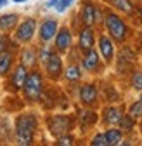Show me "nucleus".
Returning a JSON list of instances; mask_svg holds the SVG:
<instances>
[{"label": "nucleus", "instance_id": "nucleus-13", "mask_svg": "<svg viewBox=\"0 0 142 146\" xmlns=\"http://www.w3.org/2000/svg\"><path fill=\"white\" fill-rule=\"evenodd\" d=\"M26 77H28L26 66H24V64H19V66L12 71V85H14V89H21V87L24 85Z\"/></svg>", "mask_w": 142, "mask_h": 146}, {"label": "nucleus", "instance_id": "nucleus-8", "mask_svg": "<svg viewBox=\"0 0 142 146\" xmlns=\"http://www.w3.org/2000/svg\"><path fill=\"white\" fill-rule=\"evenodd\" d=\"M80 16H82V21H83L87 26H92V25L99 19V11H97L90 2H85L83 7H82Z\"/></svg>", "mask_w": 142, "mask_h": 146}, {"label": "nucleus", "instance_id": "nucleus-4", "mask_svg": "<svg viewBox=\"0 0 142 146\" xmlns=\"http://www.w3.org/2000/svg\"><path fill=\"white\" fill-rule=\"evenodd\" d=\"M49 129L54 136H62L71 129V120L69 117H62V115H56L49 118Z\"/></svg>", "mask_w": 142, "mask_h": 146}, {"label": "nucleus", "instance_id": "nucleus-9", "mask_svg": "<svg viewBox=\"0 0 142 146\" xmlns=\"http://www.w3.org/2000/svg\"><path fill=\"white\" fill-rule=\"evenodd\" d=\"M56 47L61 52H66L71 47V31L68 28H61L56 33Z\"/></svg>", "mask_w": 142, "mask_h": 146}, {"label": "nucleus", "instance_id": "nucleus-20", "mask_svg": "<svg viewBox=\"0 0 142 146\" xmlns=\"http://www.w3.org/2000/svg\"><path fill=\"white\" fill-rule=\"evenodd\" d=\"M21 56H23V64H24L26 68L33 66V64H35V61H37V54H35V50H31V49L23 50Z\"/></svg>", "mask_w": 142, "mask_h": 146}, {"label": "nucleus", "instance_id": "nucleus-16", "mask_svg": "<svg viewBox=\"0 0 142 146\" xmlns=\"http://www.w3.org/2000/svg\"><path fill=\"white\" fill-rule=\"evenodd\" d=\"M121 110L120 108H108L104 111V122L106 123H109V125H116L121 118Z\"/></svg>", "mask_w": 142, "mask_h": 146}, {"label": "nucleus", "instance_id": "nucleus-10", "mask_svg": "<svg viewBox=\"0 0 142 146\" xmlns=\"http://www.w3.org/2000/svg\"><path fill=\"white\" fill-rule=\"evenodd\" d=\"M99 50L102 54V58L106 63H111L113 58H114V47H113V42L108 38V36H101L99 38Z\"/></svg>", "mask_w": 142, "mask_h": 146}, {"label": "nucleus", "instance_id": "nucleus-31", "mask_svg": "<svg viewBox=\"0 0 142 146\" xmlns=\"http://www.w3.org/2000/svg\"><path fill=\"white\" fill-rule=\"evenodd\" d=\"M57 2H59V0H49V2H47V7H56Z\"/></svg>", "mask_w": 142, "mask_h": 146}, {"label": "nucleus", "instance_id": "nucleus-2", "mask_svg": "<svg viewBox=\"0 0 142 146\" xmlns=\"http://www.w3.org/2000/svg\"><path fill=\"white\" fill-rule=\"evenodd\" d=\"M42 89H43V82H42V75L38 71H31L28 73V77L24 80L23 90H24V96L28 101H38L40 94H42Z\"/></svg>", "mask_w": 142, "mask_h": 146}, {"label": "nucleus", "instance_id": "nucleus-25", "mask_svg": "<svg viewBox=\"0 0 142 146\" xmlns=\"http://www.w3.org/2000/svg\"><path fill=\"white\" fill-rule=\"evenodd\" d=\"M132 85H133V89L142 90V73H140V71H135V73H133V77H132Z\"/></svg>", "mask_w": 142, "mask_h": 146}, {"label": "nucleus", "instance_id": "nucleus-1", "mask_svg": "<svg viewBox=\"0 0 142 146\" xmlns=\"http://www.w3.org/2000/svg\"><path fill=\"white\" fill-rule=\"evenodd\" d=\"M37 129V118L31 113H24L21 117H17L16 120V139L19 144H31L33 143V134Z\"/></svg>", "mask_w": 142, "mask_h": 146}, {"label": "nucleus", "instance_id": "nucleus-6", "mask_svg": "<svg viewBox=\"0 0 142 146\" xmlns=\"http://www.w3.org/2000/svg\"><path fill=\"white\" fill-rule=\"evenodd\" d=\"M57 33V21L56 19H45L40 25V38L42 42H50Z\"/></svg>", "mask_w": 142, "mask_h": 146}, {"label": "nucleus", "instance_id": "nucleus-3", "mask_svg": "<svg viewBox=\"0 0 142 146\" xmlns=\"http://www.w3.org/2000/svg\"><path fill=\"white\" fill-rule=\"evenodd\" d=\"M106 28L109 30V35L116 42H123L127 38V33H128V28L127 25L123 23V19L120 16L113 14V12H108L106 14Z\"/></svg>", "mask_w": 142, "mask_h": 146}, {"label": "nucleus", "instance_id": "nucleus-30", "mask_svg": "<svg viewBox=\"0 0 142 146\" xmlns=\"http://www.w3.org/2000/svg\"><path fill=\"white\" fill-rule=\"evenodd\" d=\"M50 50H42V54H40V56H42V61H47L49 59V56H50Z\"/></svg>", "mask_w": 142, "mask_h": 146}, {"label": "nucleus", "instance_id": "nucleus-14", "mask_svg": "<svg viewBox=\"0 0 142 146\" xmlns=\"http://www.w3.org/2000/svg\"><path fill=\"white\" fill-rule=\"evenodd\" d=\"M83 68L87 71H95L99 68V56H97V52L95 50H87L85 54V58H83Z\"/></svg>", "mask_w": 142, "mask_h": 146}, {"label": "nucleus", "instance_id": "nucleus-34", "mask_svg": "<svg viewBox=\"0 0 142 146\" xmlns=\"http://www.w3.org/2000/svg\"><path fill=\"white\" fill-rule=\"evenodd\" d=\"M139 101H142V94H140V99H139Z\"/></svg>", "mask_w": 142, "mask_h": 146}, {"label": "nucleus", "instance_id": "nucleus-24", "mask_svg": "<svg viewBox=\"0 0 142 146\" xmlns=\"http://www.w3.org/2000/svg\"><path fill=\"white\" fill-rule=\"evenodd\" d=\"M128 115H130L133 120L142 117V101H137V103H132V104H130V108H128Z\"/></svg>", "mask_w": 142, "mask_h": 146}, {"label": "nucleus", "instance_id": "nucleus-5", "mask_svg": "<svg viewBox=\"0 0 142 146\" xmlns=\"http://www.w3.org/2000/svg\"><path fill=\"white\" fill-rule=\"evenodd\" d=\"M35 30H37V21L31 19V17H28V19H24L19 26H17V30H16V38L19 40V42H23V44H26V42H30L33 38Z\"/></svg>", "mask_w": 142, "mask_h": 146}, {"label": "nucleus", "instance_id": "nucleus-29", "mask_svg": "<svg viewBox=\"0 0 142 146\" xmlns=\"http://www.w3.org/2000/svg\"><path fill=\"white\" fill-rule=\"evenodd\" d=\"M5 47H7V36L0 35V52H2V50H5Z\"/></svg>", "mask_w": 142, "mask_h": 146}, {"label": "nucleus", "instance_id": "nucleus-32", "mask_svg": "<svg viewBox=\"0 0 142 146\" xmlns=\"http://www.w3.org/2000/svg\"><path fill=\"white\" fill-rule=\"evenodd\" d=\"M5 4H7V0H0V7H4Z\"/></svg>", "mask_w": 142, "mask_h": 146}, {"label": "nucleus", "instance_id": "nucleus-11", "mask_svg": "<svg viewBox=\"0 0 142 146\" xmlns=\"http://www.w3.org/2000/svg\"><path fill=\"white\" fill-rule=\"evenodd\" d=\"M80 99L83 104H94L97 101V89L92 84H85L80 89Z\"/></svg>", "mask_w": 142, "mask_h": 146}, {"label": "nucleus", "instance_id": "nucleus-12", "mask_svg": "<svg viewBox=\"0 0 142 146\" xmlns=\"http://www.w3.org/2000/svg\"><path fill=\"white\" fill-rule=\"evenodd\" d=\"M78 45L82 50H90L94 47V31L90 30V26H85L80 33V40H78Z\"/></svg>", "mask_w": 142, "mask_h": 146}, {"label": "nucleus", "instance_id": "nucleus-23", "mask_svg": "<svg viewBox=\"0 0 142 146\" xmlns=\"http://www.w3.org/2000/svg\"><path fill=\"white\" fill-rule=\"evenodd\" d=\"M97 120V115L94 113V111H82L80 113V122H82V125H90V123H94Z\"/></svg>", "mask_w": 142, "mask_h": 146}, {"label": "nucleus", "instance_id": "nucleus-17", "mask_svg": "<svg viewBox=\"0 0 142 146\" xmlns=\"http://www.w3.org/2000/svg\"><path fill=\"white\" fill-rule=\"evenodd\" d=\"M12 66V54L2 50L0 52V75H7Z\"/></svg>", "mask_w": 142, "mask_h": 146}, {"label": "nucleus", "instance_id": "nucleus-26", "mask_svg": "<svg viewBox=\"0 0 142 146\" xmlns=\"http://www.w3.org/2000/svg\"><path fill=\"white\" fill-rule=\"evenodd\" d=\"M92 144H94V146H108V139H106V134H97V136H94Z\"/></svg>", "mask_w": 142, "mask_h": 146}, {"label": "nucleus", "instance_id": "nucleus-15", "mask_svg": "<svg viewBox=\"0 0 142 146\" xmlns=\"http://www.w3.org/2000/svg\"><path fill=\"white\" fill-rule=\"evenodd\" d=\"M17 14H2L0 16V30L2 31H9V30H12L16 25H17Z\"/></svg>", "mask_w": 142, "mask_h": 146}, {"label": "nucleus", "instance_id": "nucleus-33", "mask_svg": "<svg viewBox=\"0 0 142 146\" xmlns=\"http://www.w3.org/2000/svg\"><path fill=\"white\" fill-rule=\"evenodd\" d=\"M14 2H17V4H21V2H26V0H14Z\"/></svg>", "mask_w": 142, "mask_h": 146}, {"label": "nucleus", "instance_id": "nucleus-19", "mask_svg": "<svg viewBox=\"0 0 142 146\" xmlns=\"http://www.w3.org/2000/svg\"><path fill=\"white\" fill-rule=\"evenodd\" d=\"M64 77H66L69 82H76V80H80V77H82V71H80L78 66H68L66 71H64Z\"/></svg>", "mask_w": 142, "mask_h": 146}, {"label": "nucleus", "instance_id": "nucleus-18", "mask_svg": "<svg viewBox=\"0 0 142 146\" xmlns=\"http://www.w3.org/2000/svg\"><path fill=\"white\" fill-rule=\"evenodd\" d=\"M106 134V139H108V146H116L121 143V131H116V129H109Z\"/></svg>", "mask_w": 142, "mask_h": 146}, {"label": "nucleus", "instance_id": "nucleus-28", "mask_svg": "<svg viewBox=\"0 0 142 146\" xmlns=\"http://www.w3.org/2000/svg\"><path fill=\"white\" fill-rule=\"evenodd\" d=\"M57 144L59 146H71V144H73V137H71V136H59V141H57Z\"/></svg>", "mask_w": 142, "mask_h": 146}, {"label": "nucleus", "instance_id": "nucleus-27", "mask_svg": "<svg viewBox=\"0 0 142 146\" xmlns=\"http://www.w3.org/2000/svg\"><path fill=\"white\" fill-rule=\"evenodd\" d=\"M71 4H73V0H59V2L56 4V9H57L59 12H62V11H66Z\"/></svg>", "mask_w": 142, "mask_h": 146}, {"label": "nucleus", "instance_id": "nucleus-21", "mask_svg": "<svg viewBox=\"0 0 142 146\" xmlns=\"http://www.w3.org/2000/svg\"><path fill=\"white\" fill-rule=\"evenodd\" d=\"M111 4H113L116 9H120V11H123V12H128V14L133 11V5H132L130 0H111Z\"/></svg>", "mask_w": 142, "mask_h": 146}, {"label": "nucleus", "instance_id": "nucleus-22", "mask_svg": "<svg viewBox=\"0 0 142 146\" xmlns=\"http://www.w3.org/2000/svg\"><path fill=\"white\" fill-rule=\"evenodd\" d=\"M120 127H121V131H125V132H130L133 129V118L130 115H121L120 118Z\"/></svg>", "mask_w": 142, "mask_h": 146}, {"label": "nucleus", "instance_id": "nucleus-7", "mask_svg": "<svg viewBox=\"0 0 142 146\" xmlns=\"http://www.w3.org/2000/svg\"><path fill=\"white\" fill-rule=\"evenodd\" d=\"M45 68H47V73H49L50 78H57L61 75V71H62V61H61V58L57 56V54H50L49 59L45 61Z\"/></svg>", "mask_w": 142, "mask_h": 146}]
</instances>
